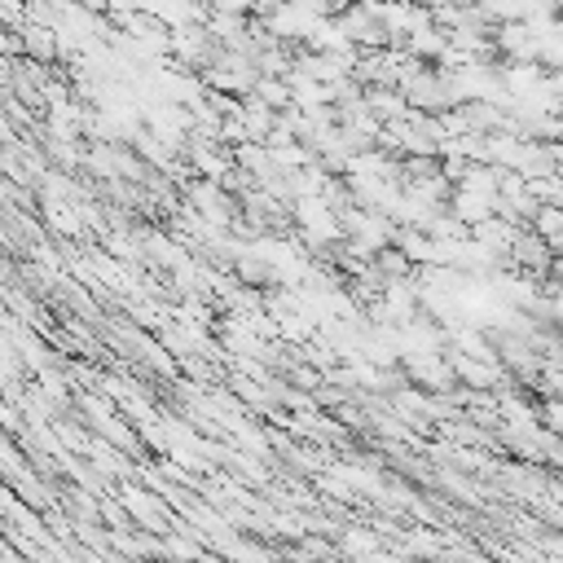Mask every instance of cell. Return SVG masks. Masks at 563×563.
Masks as SVG:
<instances>
[{
  "label": "cell",
  "instance_id": "cell-3",
  "mask_svg": "<svg viewBox=\"0 0 563 563\" xmlns=\"http://www.w3.org/2000/svg\"><path fill=\"white\" fill-rule=\"evenodd\" d=\"M541 422H545V431L563 435V396H550V400L541 405Z\"/></svg>",
  "mask_w": 563,
  "mask_h": 563
},
{
  "label": "cell",
  "instance_id": "cell-2",
  "mask_svg": "<svg viewBox=\"0 0 563 563\" xmlns=\"http://www.w3.org/2000/svg\"><path fill=\"white\" fill-rule=\"evenodd\" d=\"M255 97H264L273 110H286V106H295V92H290V79H282V75H264L260 84H255Z\"/></svg>",
  "mask_w": 563,
  "mask_h": 563
},
{
  "label": "cell",
  "instance_id": "cell-1",
  "mask_svg": "<svg viewBox=\"0 0 563 563\" xmlns=\"http://www.w3.org/2000/svg\"><path fill=\"white\" fill-rule=\"evenodd\" d=\"M114 497L128 506V515H132V519H136L145 532L163 537V532H172V528H176L163 493H145V488H136V484H119V488H114Z\"/></svg>",
  "mask_w": 563,
  "mask_h": 563
}]
</instances>
